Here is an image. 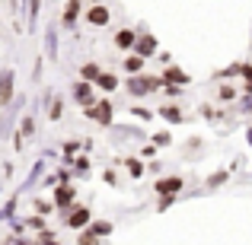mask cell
<instances>
[{"mask_svg":"<svg viewBox=\"0 0 252 245\" xmlns=\"http://www.w3.org/2000/svg\"><path fill=\"white\" fill-rule=\"evenodd\" d=\"M115 45H118L122 51L134 48V45H137V32H134V29H122V32L115 35Z\"/></svg>","mask_w":252,"mask_h":245,"instance_id":"cell-7","label":"cell"},{"mask_svg":"<svg viewBox=\"0 0 252 245\" xmlns=\"http://www.w3.org/2000/svg\"><path fill=\"white\" fill-rule=\"evenodd\" d=\"M13 210H16V197H13V201L6 204L3 210H0V220H13Z\"/></svg>","mask_w":252,"mask_h":245,"instance_id":"cell-19","label":"cell"},{"mask_svg":"<svg viewBox=\"0 0 252 245\" xmlns=\"http://www.w3.org/2000/svg\"><path fill=\"white\" fill-rule=\"evenodd\" d=\"M70 201H74V188H70V185H61V188L55 191V207H67Z\"/></svg>","mask_w":252,"mask_h":245,"instance_id":"cell-10","label":"cell"},{"mask_svg":"<svg viewBox=\"0 0 252 245\" xmlns=\"http://www.w3.org/2000/svg\"><path fill=\"white\" fill-rule=\"evenodd\" d=\"M48 118H51V121H58V118H61V102H58V99L51 102V109H48Z\"/></svg>","mask_w":252,"mask_h":245,"instance_id":"cell-21","label":"cell"},{"mask_svg":"<svg viewBox=\"0 0 252 245\" xmlns=\"http://www.w3.org/2000/svg\"><path fill=\"white\" fill-rule=\"evenodd\" d=\"M90 233H93V236H109V233H112V223H102V220H99V223H93Z\"/></svg>","mask_w":252,"mask_h":245,"instance_id":"cell-16","label":"cell"},{"mask_svg":"<svg viewBox=\"0 0 252 245\" xmlns=\"http://www.w3.org/2000/svg\"><path fill=\"white\" fill-rule=\"evenodd\" d=\"M86 111H90L93 121H99V124H112V105H109V102H99V105H93V109H86Z\"/></svg>","mask_w":252,"mask_h":245,"instance_id":"cell-3","label":"cell"},{"mask_svg":"<svg viewBox=\"0 0 252 245\" xmlns=\"http://www.w3.org/2000/svg\"><path fill=\"white\" fill-rule=\"evenodd\" d=\"M163 80L172 83V86H185V83H189V74H185V70H179V67H166Z\"/></svg>","mask_w":252,"mask_h":245,"instance_id":"cell-9","label":"cell"},{"mask_svg":"<svg viewBox=\"0 0 252 245\" xmlns=\"http://www.w3.org/2000/svg\"><path fill=\"white\" fill-rule=\"evenodd\" d=\"M154 143H157V147H166V143H172V140H169L166 131H160V134H154Z\"/></svg>","mask_w":252,"mask_h":245,"instance_id":"cell-22","label":"cell"},{"mask_svg":"<svg viewBox=\"0 0 252 245\" xmlns=\"http://www.w3.org/2000/svg\"><path fill=\"white\" fill-rule=\"evenodd\" d=\"M23 131H26V134H32V131H35V124H32V118H26V121H23Z\"/></svg>","mask_w":252,"mask_h":245,"instance_id":"cell-29","label":"cell"},{"mask_svg":"<svg viewBox=\"0 0 252 245\" xmlns=\"http://www.w3.org/2000/svg\"><path fill=\"white\" fill-rule=\"evenodd\" d=\"M109 16H112V13H109V6H102V3H96L90 13H86V19H90L93 26H105V23H109Z\"/></svg>","mask_w":252,"mask_h":245,"instance_id":"cell-6","label":"cell"},{"mask_svg":"<svg viewBox=\"0 0 252 245\" xmlns=\"http://www.w3.org/2000/svg\"><path fill=\"white\" fill-rule=\"evenodd\" d=\"M160 115L166 118L169 124H179V121H182V111H179L176 105H166V109H160Z\"/></svg>","mask_w":252,"mask_h":245,"instance_id":"cell-14","label":"cell"},{"mask_svg":"<svg viewBox=\"0 0 252 245\" xmlns=\"http://www.w3.org/2000/svg\"><path fill=\"white\" fill-rule=\"evenodd\" d=\"M77 13H80V0H70V3H67V13H64V23L74 26L77 23Z\"/></svg>","mask_w":252,"mask_h":245,"instance_id":"cell-15","label":"cell"},{"mask_svg":"<svg viewBox=\"0 0 252 245\" xmlns=\"http://www.w3.org/2000/svg\"><path fill=\"white\" fill-rule=\"evenodd\" d=\"M246 140H249V147H252V128L246 131Z\"/></svg>","mask_w":252,"mask_h":245,"instance_id":"cell-31","label":"cell"},{"mask_svg":"<svg viewBox=\"0 0 252 245\" xmlns=\"http://www.w3.org/2000/svg\"><path fill=\"white\" fill-rule=\"evenodd\" d=\"M29 226H35V229H42V226H45V220H42V217H32V220H29Z\"/></svg>","mask_w":252,"mask_h":245,"instance_id":"cell-30","label":"cell"},{"mask_svg":"<svg viewBox=\"0 0 252 245\" xmlns=\"http://www.w3.org/2000/svg\"><path fill=\"white\" fill-rule=\"evenodd\" d=\"M83 77H86V80H99L102 74H99V67H96V64H86V67H83Z\"/></svg>","mask_w":252,"mask_h":245,"instance_id":"cell-18","label":"cell"},{"mask_svg":"<svg viewBox=\"0 0 252 245\" xmlns=\"http://www.w3.org/2000/svg\"><path fill=\"white\" fill-rule=\"evenodd\" d=\"M122 67L128 70L131 77H137V74H141V67H144V57H141V54H128V57H125V64H122Z\"/></svg>","mask_w":252,"mask_h":245,"instance_id":"cell-12","label":"cell"},{"mask_svg":"<svg viewBox=\"0 0 252 245\" xmlns=\"http://www.w3.org/2000/svg\"><path fill=\"white\" fill-rule=\"evenodd\" d=\"M154 191L163 194V197H172L176 191H182V178H160V182L154 185Z\"/></svg>","mask_w":252,"mask_h":245,"instance_id":"cell-2","label":"cell"},{"mask_svg":"<svg viewBox=\"0 0 252 245\" xmlns=\"http://www.w3.org/2000/svg\"><path fill=\"white\" fill-rule=\"evenodd\" d=\"M16 245H29V242H19V239H16Z\"/></svg>","mask_w":252,"mask_h":245,"instance_id":"cell-33","label":"cell"},{"mask_svg":"<svg viewBox=\"0 0 252 245\" xmlns=\"http://www.w3.org/2000/svg\"><path fill=\"white\" fill-rule=\"evenodd\" d=\"M125 165H128V172H131V175H134V178H137V175H141V172H144V165L137 163V160H128Z\"/></svg>","mask_w":252,"mask_h":245,"instance_id":"cell-20","label":"cell"},{"mask_svg":"<svg viewBox=\"0 0 252 245\" xmlns=\"http://www.w3.org/2000/svg\"><path fill=\"white\" fill-rule=\"evenodd\" d=\"M131 115H137V118H141V121H150V118H154V111H147V109H134V111H131Z\"/></svg>","mask_w":252,"mask_h":245,"instance_id":"cell-23","label":"cell"},{"mask_svg":"<svg viewBox=\"0 0 252 245\" xmlns=\"http://www.w3.org/2000/svg\"><path fill=\"white\" fill-rule=\"evenodd\" d=\"M246 109H249V111H252V96H249V99H246Z\"/></svg>","mask_w":252,"mask_h":245,"instance_id":"cell-32","label":"cell"},{"mask_svg":"<svg viewBox=\"0 0 252 245\" xmlns=\"http://www.w3.org/2000/svg\"><path fill=\"white\" fill-rule=\"evenodd\" d=\"M223 178H227V172H217V175H214V178H211V182H208V185H211V188H214V185H220V182H223Z\"/></svg>","mask_w":252,"mask_h":245,"instance_id":"cell-27","label":"cell"},{"mask_svg":"<svg viewBox=\"0 0 252 245\" xmlns=\"http://www.w3.org/2000/svg\"><path fill=\"white\" fill-rule=\"evenodd\" d=\"M13 99V70H0V102H10Z\"/></svg>","mask_w":252,"mask_h":245,"instance_id":"cell-4","label":"cell"},{"mask_svg":"<svg viewBox=\"0 0 252 245\" xmlns=\"http://www.w3.org/2000/svg\"><path fill=\"white\" fill-rule=\"evenodd\" d=\"M134 48H137V54H141V57H147V54H154V51H157V38H150V35H141V38H137V45H134Z\"/></svg>","mask_w":252,"mask_h":245,"instance_id":"cell-11","label":"cell"},{"mask_svg":"<svg viewBox=\"0 0 252 245\" xmlns=\"http://www.w3.org/2000/svg\"><path fill=\"white\" fill-rule=\"evenodd\" d=\"M48 245H58V242H48Z\"/></svg>","mask_w":252,"mask_h":245,"instance_id":"cell-34","label":"cell"},{"mask_svg":"<svg viewBox=\"0 0 252 245\" xmlns=\"http://www.w3.org/2000/svg\"><path fill=\"white\" fill-rule=\"evenodd\" d=\"M99 89H105V92H112V89H118V77L115 74H102V77H99Z\"/></svg>","mask_w":252,"mask_h":245,"instance_id":"cell-13","label":"cell"},{"mask_svg":"<svg viewBox=\"0 0 252 245\" xmlns=\"http://www.w3.org/2000/svg\"><path fill=\"white\" fill-rule=\"evenodd\" d=\"M58 54V35H55V29H48V57H55Z\"/></svg>","mask_w":252,"mask_h":245,"instance_id":"cell-17","label":"cell"},{"mask_svg":"<svg viewBox=\"0 0 252 245\" xmlns=\"http://www.w3.org/2000/svg\"><path fill=\"white\" fill-rule=\"evenodd\" d=\"M243 77H246V92H252V67L243 70Z\"/></svg>","mask_w":252,"mask_h":245,"instance_id":"cell-25","label":"cell"},{"mask_svg":"<svg viewBox=\"0 0 252 245\" xmlns=\"http://www.w3.org/2000/svg\"><path fill=\"white\" fill-rule=\"evenodd\" d=\"M86 223H90V210H86V207H77L74 214L67 217V226H70V229H83Z\"/></svg>","mask_w":252,"mask_h":245,"instance_id":"cell-8","label":"cell"},{"mask_svg":"<svg viewBox=\"0 0 252 245\" xmlns=\"http://www.w3.org/2000/svg\"><path fill=\"white\" fill-rule=\"evenodd\" d=\"M220 99H233V86H220Z\"/></svg>","mask_w":252,"mask_h":245,"instance_id":"cell-28","label":"cell"},{"mask_svg":"<svg viewBox=\"0 0 252 245\" xmlns=\"http://www.w3.org/2000/svg\"><path fill=\"white\" fill-rule=\"evenodd\" d=\"M160 86H166L163 77H131V80H128V92H131V96H147V92H157Z\"/></svg>","mask_w":252,"mask_h":245,"instance_id":"cell-1","label":"cell"},{"mask_svg":"<svg viewBox=\"0 0 252 245\" xmlns=\"http://www.w3.org/2000/svg\"><path fill=\"white\" fill-rule=\"evenodd\" d=\"M80 242H83V245H96V236H93V233H83Z\"/></svg>","mask_w":252,"mask_h":245,"instance_id":"cell-26","label":"cell"},{"mask_svg":"<svg viewBox=\"0 0 252 245\" xmlns=\"http://www.w3.org/2000/svg\"><path fill=\"white\" fill-rule=\"evenodd\" d=\"M74 169H77V172H86V169H90V160H86V156H80V160L74 163Z\"/></svg>","mask_w":252,"mask_h":245,"instance_id":"cell-24","label":"cell"},{"mask_svg":"<svg viewBox=\"0 0 252 245\" xmlns=\"http://www.w3.org/2000/svg\"><path fill=\"white\" fill-rule=\"evenodd\" d=\"M74 99L83 105V109H93V86L90 83H77L74 86Z\"/></svg>","mask_w":252,"mask_h":245,"instance_id":"cell-5","label":"cell"}]
</instances>
